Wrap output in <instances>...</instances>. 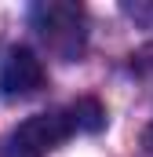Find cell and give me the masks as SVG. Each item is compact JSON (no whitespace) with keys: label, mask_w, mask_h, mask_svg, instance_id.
Instances as JSON below:
<instances>
[{"label":"cell","mask_w":153,"mask_h":157,"mask_svg":"<svg viewBox=\"0 0 153 157\" xmlns=\"http://www.w3.org/2000/svg\"><path fill=\"white\" fill-rule=\"evenodd\" d=\"M102 121H106V113L95 99H80L69 110L37 113V117L22 121L0 143V157H47L62 139H69L76 132H99Z\"/></svg>","instance_id":"6da1fadb"},{"label":"cell","mask_w":153,"mask_h":157,"mask_svg":"<svg viewBox=\"0 0 153 157\" xmlns=\"http://www.w3.org/2000/svg\"><path fill=\"white\" fill-rule=\"evenodd\" d=\"M33 29L47 40L51 51H58L62 59H73L84 48V11L76 4H62V0H44L29 11Z\"/></svg>","instance_id":"7a4b0ae2"},{"label":"cell","mask_w":153,"mask_h":157,"mask_svg":"<svg viewBox=\"0 0 153 157\" xmlns=\"http://www.w3.org/2000/svg\"><path fill=\"white\" fill-rule=\"evenodd\" d=\"M44 84V66L29 48H11L0 62V95L4 99H26Z\"/></svg>","instance_id":"3957f363"}]
</instances>
